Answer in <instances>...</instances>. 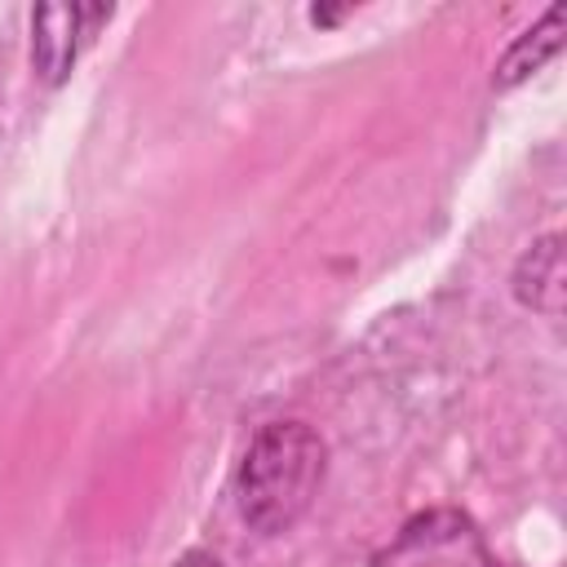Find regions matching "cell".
Here are the masks:
<instances>
[{
    "label": "cell",
    "instance_id": "cell-1",
    "mask_svg": "<svg viewBox=\"0 0 567 567\" xmlns=\"http://www.w3.org/2000/svg\"><path fill=\"white\" fill-rule=\"evenodd\" d=\"M328 474V443L310 421H266L239 465H235V509L248 532L257 536H284L292 532Z\"/></svg>",
    "mask_w": 567,
    "mask_h": 567
},
{
    "label": "cell",
    "instance_id": "cell-5",
    "mask_svg": "<svg viewBox=\"0 0 567 567\" xmlns=\"http://www.w3.org/2000/svg\"><path fill=\"white\" fill-rule=\"evenodd\" d=\"M563 40H567V4L558 0V4H549L527 31H518V35L505 44V53H501L496 66H492V89H496V93H509V89H518L523 80H532L536 71H545V66L563 53Z\"/></svg>",
    "mask_w": 567,
    "mask_h": 567
},
{
    "label": "cell",
    "instance_id": "cell-3",
    "mask_svg": "<svg viewBox=\"0 0 567 567\" xmlns=\"http://www.w3.org/2000/svg\"><path fill=\"white\" fill-rule=\"evenodd\" d=\"M111 4H35L31 9V71L44 89H62L80 62V49L111 18Z\"/></svg>",
    "mask_w": 567,
    "mask_h": 567
},
{
    "label": "cell",
    "instance_id": "cell-6",
    "mask_svg": "<svg viewBox=\"0 0 567 567\" xmlns=\"http://www.w3.org/2000/svg\"><path fill=\"white\" fill-rule=\"evenodd\" d=\"M168 567H226V563H221L213 549H199V545H195V549H182Z\"/></svg>",
    "mask_w": 567,
    "mask_h": 567
},
{
    "label": "cell",
    "instance_id": "cell-2",
    "mask_svg": "<svg viewBox=\"0 0 567 567\" xmlns=\"http://www.w3.org/2000/svg\"><path fill=\"white\" fill-rule=\"evenodd\" d=\"M372 567H501V558L465 509L434 505L412 514L372 554Z\"/></svg>",
    "mask_w": 567,
    "mask_h": 567
},
{
    "label": "cell",
    "instance_id": "cell-4",
    "mask_svg": "<svg viewBox=\"0 0 567 567\" xmlns=\"http://www.w3.org/2000/svg\"><path fill=\"white\" fill-rule=\"evenodd\" d=\"M563 244L567 239L558 230H549V235L532 239L518 252L514 270H509L514 301L536 310V315H545V319H558L563 306H567V257H563Z\"/></svg>",
    "mask_w": 567,
    "mask_h": 567
},
{
    "label": "cell",
    "instance_id": "cell-7",
    "mask_svg": "<svg viewBox=\"0 0 567 567\" xmlns=\"http://www.w3.org/2000/svg\"><path fill=\"white\" fill-rule=\"evenodd\" d=\"M341 13H346V9H323V4H315V9H310V22H319V27H332Z\"/></svg>",
    "mask_w": 567,
    "mask_h": 567
}]
</instances>
